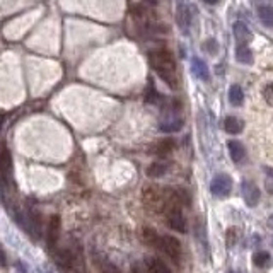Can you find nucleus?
Instances as JSON below:
<instances>
[{"label":"nucleus","instance_id":"f257e3e1","mask_svg":"<svg viewBox=\"0 0 273 273\" xmlns=\"http://www.w3.org/2000/svg\"><path fill=\"white\" fill-rule=\"evenodd\" d=\"M150 67L155 70V74L169 85V87H178V74H176V63L172 55L168 50H155L148 55Z\"/></svg>","mask_w":273,"mask_h":273},{"label":"nucleus","instance_id":"f03ea898","mask_svg":"<svg viewBox=\"0 0 273 273\" xmlns=\"http://www.w3.org/2000/svg\"><path fill=\"white\" fill-rule=\"evenodd\" d=\"M142 200L148 210L154 212H164L166 209V195H162V189L157 186H145L142 189Z\"/></svg>","mask_w":273,"mask_h":273},{"label":"nucleus","instance_id":"7ed1b4c3","mask_svg":"<svg viewBox=\"0 0 273 273\" xmlns=\"http://www.w3.org/2000/svg\"><path fill=\"white\" fill-rule=\"evenodd\" d=\"M24 231H26L34 241H38L41 237V231H43V217H41V213L38 212L34 207H27L26 227H24Z\"/></svg>","mask_w":273,"mask_h":273},{"label":"nucleus","instance_id":"20e7f679","mask_svg":"<svg viewBox=\"0 0 273 273\" xmlns=\"http://www.w3.org/2000/svg\"><path fill=\"white\" fill-rule=\"evenodd\" d=\"M231 189H232V178L229 174H224V172L217 174L210 183V191H212V195L219 196V198L227 196Z\"/></svg>","mask_w":273,"mask_h":273},{"label":"nucleus","instance_id":"39448f33","mask_svg":"<svg viewBox=\"0 0 273 273\" xmlns=\"http://www.w3.org/2000/svg\"><path fill=\"white\" fill-rule=\"evenodd\" d=\"M159 250H162L169 258H171L174 263H178L181 260V254H183V248L181 243H179L176 237L172 236H161V246Z\"/></svg>","mask_w":273,"mask_h":273},{"label":"nucleus","instance_id":"423d86ee","mask_svg":"<svg viewBox=\"0 0 273 273\" xmlns=\"http://www.w3.org/2000/svg\"><path fill=\"white\" fill-rule=\"evenodd\" d=\"M79 251H81V246L77 248H62L55 253V263L62 268V270H70L72 265H74L75 258H77Z\"/></svg>","mask_w":273,"mask_h":273},{"label":"nucleus","instance_id":"0eeeda50","mask_svg":"<svg viewBox=\"0 0 273 273\" xmlns=\"http://www.w3.org/2000/svg\"><path fill=\"white\" fill-rule=\"evenodd\" d=\"M159 128L166 133H176L183 128V118L176 115L174 111H168L159 122Z\"/></svg>","mask_w":273,"mask_h":273},{"label":"nucleus","instance_id":"6e6552de","mask_svg":"<svg viewBox=\"0 0 273 273\" xmlns=\"http://www.w3.org/2000/svg\"><path fill=\"white\" fill-rule=\"evenodd\" d=\"M60 217L58 215H51L50 217V222H48V227H46V246L50 251H53L55 248H57L58 244V237H60Z\"/></svg>","mask_w":273,"mask_h":273},{"label":"nucleus","instance_id":"1a4fd4ad","mask_svg":"<svg viewBox=\"0 0 273 273\" xmlns=\"http://www.w3.org/2000/svg\"><path fill=\"white\" fill-rule=\"evenodd\" d=\"M241 193H243V198L248 207L258 205V202H260V188H258L253 181H250V179L243 181V185H241Z\"/></svg>","mask_w":273,"mask_h":273},{"label":"nucleus","instance_id":"9d476101","mask_svg":"<svg viewBox=\"0 0 273 273\" xmlns=\"http://www.w3.org/2000/svg\"><path fill=\"white\" fill-rule=\"evenodd\" d=\"M176 21L183 33H188L189 26H191V14H189V7L185 0H178V10H176Z\"/></svg>","mask_w":273,"mask_h":273},{"label":"nucleus","instance_id":"9b49d317","mask_svg":"<svg viewBox=\"0 0 273 273\" xmlns=\"http://www.w3.org/2000/svg\"><path fill=\"white\" fill-rule=\"evenodd\" d=\"M10 176H12V155L5 145L0 144V178L7 181Z\"/></svg>","mask_w":273,"mask_h":273},{"label":"nucleus","instance_id":"f8f14e48","mask_svg":"<svg viewBox=\"0 0 273 273\" xmlns=\"http://www.w3.org/2000/svg\"><path fill=\"white\" fill-rule=\"evenodd\" d=\"M232 31H234V38H236V41L239 43V46H248V44L253 41V33H251V29L244 22H241V21H237V22L234 24Z\"/></svg>","mask_w":273,"mask_h":273},{"label":"nucleus","instance_id":"ddd939ff","mask_svg":"<svg viewBox=\"0 0 273 273\" xmlns=\"http://www.w3.org/2000/svg\"><path fill=\"white\" fill-rule=\"evenodd\" d=\"M191 72L193 75H195L196 79H200V81L207 82L210 79V70H209V65L205 63V62L202 60V58L195 57L191 60Z\"/></svg>","mask_w":273,"mask_h":273},{"label":"nucleus","instance_id":"4468645a","mask_svg":"<svg viewBox=\"0 0 273 273\" xmlns=\"http://www.w3.org/2000/svg\"><path fill=\"white\" fill-rule=\"evenodd\" d=\"M227 148H229L231 159L236 164H241L246 159V148H244V145L239 140H229L227 142Z\"/></svg>","mask_w":273,"mask_h":273},{"label":"nucleus","instance_id":"2eb2a0df","mask_svg":"<svg viewBox=\"0 0 273 273\" xmlns=\"http://www.w3.org/2000/svg\"><path fill=\"white\" fill-rule=\"evenodd\" d=\"M172 150H174V140H172V138H162V140H159L157 144L154 145V148H152V152H154L155 155H159V157H166V155H169Z\"/></svg>","mask_w":273,"mask_h":273},{"label":"nucleus","instance_id":"dca6fc26","mask_svg":"<svg viewBox=\"0 0 273 273\" xmlns=\"http://www.w3.org/2000/svg\"><path fill=\"white\" fill-rule=\"evenodd\" d=\"M142 239L147 246L159 248L161 246V236L157 234V231H154L152 227H144L142 229Z\"/></svg>","mask_w":273,"mask_h":273},{"label":"nucleus","instance_id":"f3484780","mask_svg":"<svg viewBox=\"0 0 273 273\" xmlns=\"http://www.w3.org/2000/svg\"><path fill=\"white\" fill-rule=\"evenodd\" d=\"M243 128H244V123L239 118H236V116H227L224 120V130L227 133H231V135H237V133L243 132Z\"/></svg>","mask_w":273,"mask_h":273},{"label":"nucleus","instance_id":"a211bd4d","mask_svg":"<svg viewBox=\"0 0 273 273\" xmlns=\"http://www.w3.org/2000/svg\"><path fill=\"white\" fill-rule=\"evenodd\" d=\"M258 17H260L263 26L273 27V7H270V5L258 7Z\"/></svg>","mask_w":273,"mask_h":273},{"label":"nucleus","instance_id":"6ab92c4d","mask_svg":"<svg viewBox=\"0 0 273 273\" xmlns=\"http://www.w3.org/2000/svg\"><path fill=\"white\" fill-rule=\"evenodd\" d=\"M166 172H168V164H166V162H162V161L152 162V164L147 168V176H148V178H161V176H164Z\"/></svg>","mask_w":273,"mask_h":273},{"label":"nucleus","instance_id":"aec40b11","mask_svg":"<svg viewBox=\"0 0 273 273\" xmlns=\"http://www.w3.org/2000/svg\"><path fill=\"white\" fill-rule=\"evenodd\" d=\"M236 60L239 62V63L251 65V63H253V51H251L248 46H239V44H237V48H236Z\"/></svg>","mask_w":273,"mask_h":273},{"label":"nucleus","instance_id":"412c9836","mask_svg":"<svg viewBox=\"0 0 273 273\" xmlns=\"http://www.w3.org/2000/svg\"><path fill=\"white\" fill-rule=\"evenodd\" d=\"M229 101H231V105L232 106H241L244 103V92H243V89H241V85H237V84H234V85H231V89H229Z\"/></svg>","mask_w":273,"mask_h":273},{"label":"nucleus","instance_id":"4be33fe9","mask_svg":"<svg viewBox=\"0 0 273 273\" xmlns=\"http://www.w3.org/2000/svg\"><path fill=\"white\" fill-rule=\"evenodd\" d=\"M147 268L150 273H171V270L168 268V265H166L162 260H159V258H150L147 263Z\"/></svg>","mask_w":273,"mask_h":273},{"label":"nucleus","instance_id":"5701e85b","mask_svg":"<svg viewBox=\"0 0 273 273\" xmlns=\"http://www.w3.org/2000/svg\"><path fill=\"white\" fill-rule=\"evenodd\" d=\"M272 261V256L268 251H256L253 254V263L256 265L258 268H267Z\"/></svg>","mask_w":273,"mask_h":273},{"label":"nucleus","instance_id":"b1692460","mask_svg":"<svg viewBox=\"0 0 273 273\" xmlns=\"http://www.w3.org/2000/svg\"><path fill=\"white\" fill-rule=\"evenodd\" d=\"M261 94H263L265 103H267L268 106H273V82H268V84L265 85Z\"/></svg>","mask_w":273,"mask_h":273},{"label":"nucleus","instance_id":"393cba45","mask_svg":"<svg viewBox=\"0 0 273 273\" xmlns=\"http://www.w3.org/2000/svg\"><path fill=\"white\" fill-rule=\"evenodd\" d=\"M237 239H239V236H237V229H236V227H231V229L227 231V237H226L227 246L232 248L234 244L237 243Z\"/></svg>","mask_w":273,"mask_h":273},{"label":"nucleus","instance_id":"a878e982","mask_svg":"<svg viewBox=\"0 0 273 273\" xmlns=\"http://www.w3.org/2000/svg\"><path fill=\"white\" fill-rule=\"evenodd\" d=\"M205 50L209 51L210 55H215L217 51H219V44H217L215 40H207L205 43Z\"/></svg>","mask_w":273,"mask_h":273},{"label":"nucleus","instance_id":"bb28decb","mask_svg":"<svg viewBox=\"0 0 273 273\" xmlns=\"http://www.w3.org/2000/svg\"><path fill=\"white\" fill-rule=\"evenodd\" d=\"M145 99H147L148 103H157V99H159V94H157V91H155L154 87H148V91L145 92Z\"/></svg>","mask_w":273,"mask_h":273},{"label":"nucleus","instance_id":"cd10ccee","mask_svg":"<svg viewBox=\"0 0 273 273\" xmlns=\"http://www.w3.org/2000/svg\"><path fill=\"white\" fill-rule=\"evenodd\" d=\"M267 189L273 195V169L267 168Z\"/></svg>","mask_w":273,"mask_h":273},{"label":"nucleus","instance_id":"c85d7f7f","mask_svg":"<svg viewBox=\"0 0 273 273\" xmlns=\"http://www.w3.org/2000/svg\"><path fill=\"white\" fill-rule=\"evenodd\" d=\"M103 273H122V272H120L115 265L106 263V265H103Z\"/></svg>","mask_w":273,"mask_h":273},{"label":"nucleus","instance_id":"c756f323","mask_svg":"<svg viewBox=\"0 0 273 273\" xmlns=\"http://www.w3.org/2000/svg\"><path fill=\"white\" fill-rule=\"evenodd\" d=\"M0 267H7V254L2 244H0Z\"/></svg>","mask_w":273,"mask_h":273},{"label":"nucleus","instance_id":"7c9ffc66","mask_svg":"<svg viewBox=\"0 0 273 273\" xmlns=\"http://www.w3.org/2000/svg\"><path fill=\"white\" fill-rule=\"evenodd\" d=\"M3 123H5V115L0 111V132H2V128H3Z\"/></svg>","mask_w":273,"mask_h":273},{"label":"nucleus","instance_id":"2f4dec72","mask_svg":"<svg viewBox=\"0 0 273 273\" xmlns=\"http://www.w3.org/2000/svg\"><path fill=\"white\" fill-rule=\"evenodd\" d=\"M205 3H209V5H217V3L220 2V0H203Z\"/></svg>","mask_w":273,"mask_h":273},{"label":"nucleus","instance_id":"473e14b6","mask_svg":"<svg viewBox=\"0 0 273 273\" xmlns=\"http://www.w3.org/2000/svg\"><path fill=\"white\" fill-rule=\"evenodd\" d=\"M36 273H53V272H50L48 268H38Z\"/></svg>","mask_w":273,"mask_h":273},{"label":"nucleus","instance_id":"72a5a7b5","mask_svg":"<svg viewBox=\"0 0 273 273\" xmlns=\"http://www.w3.org/2000/svg\"><path fill=\"white\" fill-rule=\"evenodd\" d=\"M147 3H148V5H155V3H157V0H147Z\"/></svg>","mask_w":273,"mask_h":273},{"label":"nucleus","instance_id":"f704fd0d","mask_svg":"<svg viewBox=\"0 0 273 273\" xmlns=\"http://www.w3.org/2000/svg\"><path fill=\"white\" fill-rule=\"evenodd\" d=\"M229 273H239V272H236V270H232V272H229Z\"/></svg>","mask_w":273,"mask_h":273}]
</instances>
